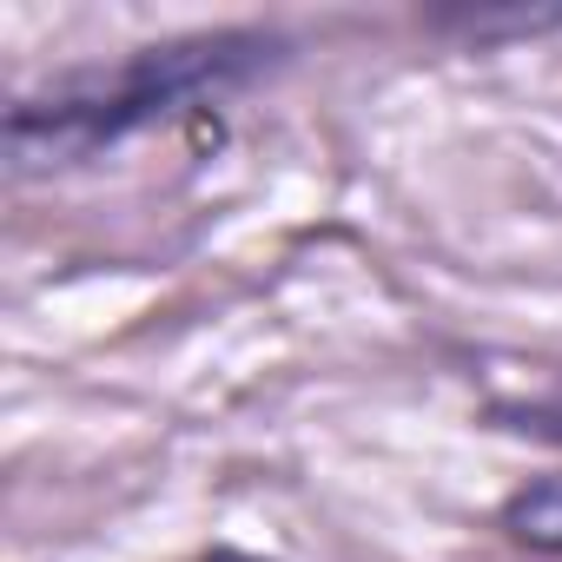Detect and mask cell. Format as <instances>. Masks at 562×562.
I'll return each instance as SVG.
<instances>
[{
  "label": "cell",
  "instance_id": "6da1fadb",
  "mask_svg": "<svg viewBox=\"0 0 562 562\" xmlns=\"http://www.w3.org/2000/svg\"><path fill=\"white\" fill-rule=\"evenodd\" d=\"M285 34L271 27H218V34H186L166 47H139L120 67H80L47 80L41 93H21L8 113V166L27 172H60L113 153L120 139L199 106L225 100L265 74L285 67Z\"/></svg>",
  "mask_w": 562,
  "mask_h": 562
},
{
  "label": "cell",
  "instance_id": "7a4b0ae2",
  "mask_svg": "<svg viewBox=\"0 0 562 562\" xmlns=\"http://www.w3.org/2000/svg\"><path fill=\"white\" fill-rule=\"evenodd\" d=\"M503 529H509L522 549L562 555V476H536V483H522V490L503 503Z\"/></svg>",
  "mask_w": 562,
  "mask_h": 562
},
{
  "label": "cell",
  "instance_id": "3957f363",
  "mask_svg": "<svg viewBox=\"0 0 562 562\" xmlns=\"http://www.w3.org/2000/svg\"><path fill=\"white\" fill-rule=\"evenodd\" d=\"M437 27H457V34H470V41H490L496 27H509V34H536V27H562V14H457V21H437Z\"/></svg>",
  "mask_w": 562,
  "mask_h": 562
},
{
  "label": "cell",
  "instance_id": "277c9868",
  "mask_svg": "<svg viewBox=\"0 0 562 562\" xmlns=\"http://www.w3.org/2000/svg\"><path fill=\"white\" fill-rule=\"evenodd\" d=\"M199 562H271V555H245V549H212V555H199Z\"/></svg>",
  "mask_w": 562,
  "mask_h": 562
}]
</instances>
